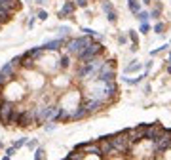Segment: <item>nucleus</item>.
<instances>
[{"mask_svg": "<svg viewBox=\"0 0 171 160\" xmlns=\"http://www.w3.org/2000/svg\"><path fill=\"white\" fill-rule=\"evenodd\" d=\"M91 44V38L89 36H80V38H70L67 42V52L70 55H80L88 46Z\"/></svg>", "mask_w": 171, "mask_h": 160, "instance_id": "obj_1", "label": "nucleus"}, {"mask_svg": "<svg viewBox=\"0 0 171 160\" xmlns=\"http://www.w3.org/2000/svg\"><path fill=\"white\" fill-rule=\"evenodd\" d=\"M103 52V46H101V42H91L88 48L78 55V59H80V63L84 65V63H91L93 59H97V55H99Z\"/></svg>", "mask_w": 171, "mask_h": 160, "instance_id": "obj_2", "label": "nucleus"}, {"mask_svg": "<svg viewBox=\"0 0 171 160\" xmlns=\"http://www.w3.org/2000/svg\"><path fill=\"white\" fill-rule=\"evenodd\" d=\"M13 112H15V105L10 99H4L2 105H0V122L4 126H10L12 118H13Z\"/></svg>", "mask_w": 171, "mask_h": 160, "instance_id": "obj_3", "label": "nucleus"}, {"mask_svg": "<svg viewBox=\"0 0 171 160\" xmlns=\"http://www.w3.org/2000/svg\"><path fill=\"white\" fill-rule=\"evenodd\" d=\"M163 126L162 124H158V122H154V124H148L146 126V130H144V139H148V141H152V143H156L160 137L163 135Z\"/></svg>", "mask_w": 171, "mask_h": 160, "instance_id": "obj_4", "label": "nucleus"}, {"mask_svg": "<svg viewBox=\"0 0 171 160\" xmlns=\"http://www.w3.org/2000/svg\"><path fill=\"white\" fill-rule=\"evenodd\" d=\"M31 124H36V111H34V109H27V111H19V118H17V126H21V128H29Z\"/></svg>", "mask_w": 171, "mask_h": 160, "instance_id": "obj_5", "label": "nucleus"}, {"mask_svg": "<svg viewBox=\"0 0 171 160\" xmlns=\"http://www.w3.org/2000/svg\"><path fill=\"white\" fill-rule=\"evenodd\" d=\"M112 63L114 61H105V67L99 71V75H97V80L99 82H112L116 78V73L112 69Z\"/></svg>", "mask_w": 171, "mask_h": 160, "instance_id": "obj_6", "label": "nucleus"}, {"mask_svg": "<svg viewBox=\"0 0 171 160\" xmlns=\"http://www.w3.org/2000/svg\"><path fill=\"white\" fill-rule=\"evenodd\" d=\"M13 75H15V65L10 61V63H6L2 69H0V86H4L8 80H12Z\"/></svg>", "mask_w": 171, "mask_h": 160, "instance_id": "obj_7", "label": "nucleus"}, {"mask_svg": "<svg viewBox=\"0 0 171 160\" xmlns=\"http://www.w3.org/2000/svg\"><path fill=\"white\" fill-rule=\"evenodd\" d=\"M82 105H84V109H86L89 114H91V112H97L99 109H103V101H99V99H91V97L86 99Z\"/></svg>", "mask_w": 171, "mask_h": 160, "instance_id": "obj_8", "label": "nucleus"}, {"mask_svg": "<svg viewBox=\"0 0 171 160\" xmlns=\"http://www.w3.org/2000/svg\"><path fill=\"white\" fill-rule=\"evenodd\" d=\"M63 38H55V40H50V42H46L44 44V50L46 52H55V50H59L61 46H63Z\"/></svg>", "mask_w": 171, "mask_h": 160, "instance_id": "obj_9", "label": "nucleus"}, {"mask_svg": "<svg viewBox=\"0 0 171 160\" xmlns=\"http://www.w3.org/2000/svg\"><path fill=\"white\" fill-rule=\"evenodd\" d=\"M88 111L84 109V105H80V107H76L74 111H72V114H70V120H82V118H86L88 116Z\"/></svg>", "mask_w": 171, "mask_h": 160, "instance_id": "obj_10", "label": "nucleus"}, {"mask_svg": "<svg viewBox=\"0 0 171 160\" xmlns=\"http://www.w3.org/2000/svg\"><path fill=\"white\" fill-rule=\"evenodd\" d=\"M27 54L36 61V59H40L44 54H46V50H44V46H36V48H31V50H27Z\"/></svg>", "mask_w": 171, "mask_h": 160, "instance_id": "obj_11", "label": "nucleus"}, {"mask_svg": "<svg viewBox=\"0 0 171 160\" xmlns=\"http://www.w3.org/2000/svg\"><path fill=\"white\" fill-rule=\"evenodd\" d=\"M74 8H76L74 2H65V6H63L61 12H59V17H67V15H70L72 12H74Z\"/></svg>", "mask_w": 171, "mask_h": 160, "instance_id": "obj_12", "label": "nucleus"}, {"mask_svg": "<svg viewBox=\"0 0 171 160\" xmlns=\"http://www.w3.org/2000/svg\"><path fill=\"white\" fill-rule=\"evenodd\" d=\"M21 67H25V69H33V67H34V59H33L27 52L21 55Z\"/></svg>", "mask_w": 171, "mask_h": 160, "instance_id": "obj_13", "label": "nucleus"}, {"mask_svg": "<svg viewBox=\"0 0 171 160\" xmlns=\"http://www.w3.org/2000/svg\"><path fill=\"white\" fill-rule=\"evenodd\" d=\"M12 19V12H8L2 4H0V25H2V23H8Z\"/></svg>", "mask_w": 171, "mask_h": 160, "instance_id": "obj_14", "label": "nucleus"}, {"mask_svg": "<svg viewBox=\"0 0 171 160\" xmlns=\"http://www.w3.org/2000/svg\"><path fill=\"white\" fill-rule=\"evenodd\" d=\"M116 82L112 80V82H105V94H107V97H112L114 94H116Z\"/></svg>", "mask_w": 171, "mask_h": 160, "instance_id": "obj_15", "label": "nucleus"}, {"mask_svg": "<svg viewBox=\"0 0 171 160\" xmlns=\"http://www.w3.org/2000/svg\"><path fill=\"white\" fill-rule=\"evenodd\" d=\"M128 8L137 15V13L141 12V2H139V0H128Z\"/></svg>", "mask_w": 171, "mask_h": 160, "instance_id": "obj_16", "label": "nucleus"}, {"mask_svg": "<svg viewBox=\"0 0 171 160\" xmlns=\"http://www.w3.org/2000/svg\"><path fill=\"white\" fill-rule=\"evenodd\" d=\"M135 71H141L139 61H133L131 65H128V67H126V73H135Z\"/></svg>", "mask_w": 171, "mask_h": 160, "instance_id": "obj_17", "label": "nucleus"}, {"mask_svg": "<svg viewBox=\"0 0 171 160\" xmlns=\"http://www.w3.org/2000/svg\"><path fill=\"white\" fill-rule=\"evenodd\" d=\"M44 158H46V151H44V147H38L34 151V160H44Z\"/></svg>", "mask_w": 171, "mask_h": 160, "instance_id": "obj_18", "label": "nucleus"}, {"mask_svg": "<svg viewBox=\"0 0 171 160\" xmlns=\"http://www.w3.org/2000/svg\"><path fill=\"white\" fill-rule=\"evenodd\" d=\"M148 17H150L148 12H139V13H137V19H139L141 23H148Z\"/></svg>", "mask_w": 171, "mask_h": 160, "instance_id": "obj_19", "label": "nucleus"}, {"mask_svg": "<svg viewBox=\"0 0 171 160\" xmlns=\"http://www.w3.org/2000/svg\"><path fill=\"white\" fill-rule=\"evenodd\" d=\"M101 8H103V12H105V13H110V12H114V8H112V4L108 2V0H103Z\"/></svg>", "mask_w": 171, "mask_h": 160, "instance_id": "obj_20", "label": "nucleus"}, {"mask_svg": "<svg viewBox=\"0 0 171 160\" xmlns=\"http://www.w3.org/2000/svg\"><path fill=\"white\" fill-rule=\"evenodd\" d=\"M27 143H29V139H25V137H23V139H17V141L13 143V147H15V149H21V147H27Z\"/></svg>", "mask_w": 171, "mask_h": 160, "instance_id": "obj_21", "label": "nucleus"}, {"mask_svg": "<svg viewBox=\"0 0 171 160\" xmlns=\"http://www.w3.org/2000/svg\"><path fill=\"white\" fill-rule=\"evenodd\" d=\"M59 65H61L63 69H67V67L70 65V57H68V55H63V57L59 59Z\"/></svg>", "mask_w": 171, "mask_h": 160, "instance_id": "obj_22", "label": "nucleus"}, {"mask_svg": "<svg viewBox=\"0 0 171 160\" xmlns=\"http://www.w3.org/2000/svg\"><path fill=\"white\" fill-rule=\"evenodd\" d=\"M141 78H144V75H143V76H139V78H128V76H124V82H126V84H139V82H141Z\"/></svg>", "mask_w": 171, "mask_h": 160, "instance_id": "obj_23", "label": "nucleus"}, {"mask_svg": "<svg viewBox=\"0 0 171 160\" xmlns=\"http://www.w3.org/2000/svg\"><path fill=\"white\" fill-rule=\"evenodd\" d=\"M163 29H165L163 23H156V25H154V33H158V34H162V33H163Z\"/></svg>", "mask_w": 171, "mask_h": 160, "instance_id": "obj_24", "label": "nucleus"}, {"mask_svg": "<svg viewBox=\"0 0 171 160\" xmlns=\"http://www.w3.org/2000/svg\"><path fill=\"white\" fill-rule=\"evenodd\" d=\"M129 38H131V42H133L135 46H139V38H137V33H135V31H129Z\"/></svg>", "mask_w": 171, "mask_h": 160, "instance_id": "obj_25", "label": "nucleus"}, {"mask_svg": "<svg viewBox=\"0 0 171 160\" xmlns=\"http://www.w3.org/2000/svg\"><path fill=\"white\" fill-rule=\"evenodd\" d=\"M139 31L146 34V33H148V31H150V25H148V23H141V27H139Z\"/></svg>", "mask_w": 171, "mask_h": 160, "instance_id": "obj_26", "label": "nucleus"}, {"mask_svg": "<svg viewBox=\"0 0 171 160\" xmlns=\"http://www.w3.org/2000/svg\"><path fill=\"white\" fill-rule=\"evenodd\" d=\"M116 17H118V15H116V12H110V13H107V19H108L110 23H116Z\"/></svg>", "mask_w": 171, "mask_h": 160, "instance_id": "obj_27", "label": "nucleus"}, {"mask_svg": "<svg viewBox=\"0 0 171 160\" xmlns=\"http://www.w3.org/2000/svg\"><path fill=\"white\" fill-rule=\"evenodd\" d=\"M27 147H29V149H34V151H36V149H38V141H36V139H31V141L27 143Z\"/></svg>", "mask_w": 171, "mask_h": 160, "instance_id": "obj_28", "label": "nucleus"}, {"mask_svg": "<svg viewBox=\"0 0 171 160\" xmlns=\"http://www.w3.org/2000/svg\"><path fill=\"white\" fill-rule=\"evenodd\" d=\"M15 151H17V149H15L13 145H12V147H8V149H6V156H10V158H12V156L15 154Z\"/></svg>", "mask_w": 171, "mask_h": 160, "instance_id": "obj_29", "label": "nucleus"}, {"mask_svg": "<svg viewBox=\"0 0 171 160\" xmlns=\"http://www.w3.org/2000/svg\"><path fill=\"white\" fill-rule=\"evenodd\" d=\"M38 19H40V21H46V19H48V12L40 10V12H38Z\"/></svg>", "mask_w": 171, "mask_h": 160, "instance_id": "obj_30", "label": "nucleus"}, {"mask_svg": "<svg viewBox=\"0 0 171 160\" xmlns=\"http://www.w3.org/2000/svg\"><path fill=\"white\" fill-rule=\"evenodd\" d=\"M150 17H154V19H158V17H160V10H158V8H154V10L150 12Z\"/></svg>", "mask_w": 171, "mask_h": 160, "instance_id": "obj_31", "label": "nucleus"}, {"mask_svg": "<svg viewBox=\"0 0 171 160\" xmlns=\"http://www.w3.org/2000/svg\"><path fill=\"white\" fill-rule=\"evenodd\" d=\"M76 6H80V8H86V6H88V0H76Z\"/></svg>", "mask_w": 171, "mask_h": 160, "instance_id": "obj_32", "label": "nucleus"}, {"mask_svg": "<svg viewBox=\"0 0 171 160\" xmlns=\"http://www.w3.org/2000/svg\"><path fill=\"white\" fill-rule=\"evenodd\" d=\"M53 130H55V124L53 122H50V124L46 126V132H53Z\"/></svg>", "mask_w": 171, "mask_h": 160, "instance_id": "obj_33", "label": "nucleus"}, {"mask_svg": "<svg viewBox=\"0 0 171 160\" xmlns=\"http://www.w3.org/2000/svg\"><path fill=\"white\" fill-rule=\"evenodd\" d=\"M152 63H154V61H146V73L150 71V67H152Z\"/></svg>", "mask_w": 171, "mask_h": 160, "instance_id": "obj_34", "label": "nucleus"}, {"mask_svg": "<svg viewBox=\"0 0 171 160\" xmlns=\"http://www.w3.org/2000/svg\"><path fill=\"white\" fill-rule=\"evenodd\" d=\"M167 73H169V75H171V65H169V67H167Z\"/></svg>", "mask_w": 171, "mask_h": 160, "instance_id": "obj_35", "label": "nucleus"}, {"mask_svg": "<svg viewBox=\"0 0 171 160\" xmlns=\"http://www.w3.org/2000/svg\"><path fill=\"white\" fill-rule=\"evenodd\" d=\"M2 160H10V156H2Z\"/></svg>", "mask_w": 171, "mask_h": 160, "instance_id": "obj_36", "label": "nucleus"}, {"mask_svg": "<svg viewBox=\"0 0 171 160\" xmlns=\"http://www.w3.org/2000/svg\"><path fill=\"white\" fill-rule=\"evenodd\" d=\"M143 2H144V4H148V2H150V0H143Z\"/></svg>", "mask_w": 171, "mask_h": 160, "instance_id": "obj_37", "label": "nucleus"}, {"mask_svg": "<svg viewBox=\"0 0 171 160\" xmlns=\"http://www.w3.org/2000/svg\"><path fill=\"white\" fill-rule=\"evenodd\" d=\"M167 61H169V63H171V54H169V59H167Z\"/></svg>", "mask_w": 171, "mask_h": 160, "instance_id": "obj_38", "label": "nucleus"}]
</instances>
